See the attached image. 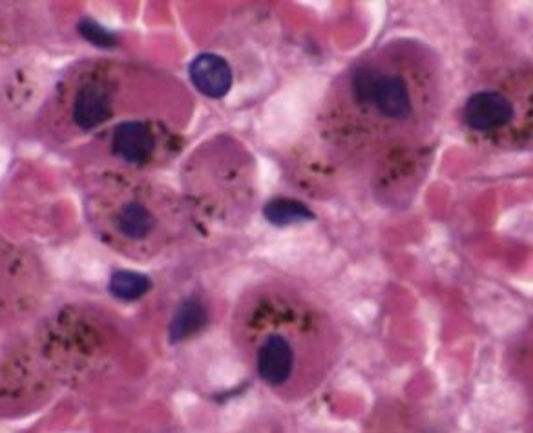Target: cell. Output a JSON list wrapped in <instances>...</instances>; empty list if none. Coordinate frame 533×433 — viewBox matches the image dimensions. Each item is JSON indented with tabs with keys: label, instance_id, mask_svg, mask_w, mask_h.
Wrapping results in <instances>:
<instances>
[{
	"label": "cell",
	"instance_id": "6",
	"mask_svg": "<svg viewBox=\"0 0 533 433\" xmlns=\"http://www.w3.org/2000/svg\"><path fill=\"white\" fill-rule=\"evenodd\" d=\"M156 139L152 128L141 121H126L117 125L112 134V152L132 165H143L152 158Z\"/></svg>",
	"mask_w": 533,
	"mask_h": 433
},
{
	"label": "cell",
	"instance_id": "3",
	"mask_svg": "<svg viewBox=\"0 0 533 433\" xmlns=\"http://www.w3.org/2000/svg\"><path fill=\"white\" fill-rule=\"evenodd\" d=\"M296 351L293 342L283 335L272 333L256 351V370L265 384L280 388L294 375Z\"/></svg>",
	"mask_w": 533,
	"mask_h": 433
},
{
	"label": "cell",
	"instance_id": "5",
	"mask_svg": "<svg viewBox=\"0 0 533 433\" xmlns=\"http://www.w3.org/2000/svg\"><path fill=\"white\" fill-rule=\"evenodd\" d=\"M190 81L199 92L210 99L227 96L232 88V68L216 53H201L190 63Z\"/></svg>",
	"mask_w": 533,
	"mask_h": 433
},
{
	"label": "cell",
	"instance_id": "1",
	"mask_svg": "<svg viewBox=\"0 0 533 433\" xmlns=\"http://www.w3.org/2000/svg\"><path fill=\"white\" fill-rule=\"evenodd\" d=\"M351 97L366 110L393 125L411 121L415 97L408 75L382 64L358 66L351 77Z\"/></svg>",
	"mask_w": 533,
	"mask_h": 433
},
{
	"label": "cell",
	"instance_id": "8",
	"mask_svg": "<svg viewBox=\"0 0 533 433\" xmlns=\"http://www.w3.org/2000/svg\"><path fill=\"white\" fill-rule=\"evenodd\" d=\"M209 322V311L199 298H189L179 306L176 315L172 318V324L168 329L170 342L178 344L187 338L194 337Z\"/></svg>",
	"mask_w": 533,
	"mask_h": 433
},
{
	"label": "cell",
	"instance_id": "4",
	"mask_svg": "<svg viewBox=\"0 0 533 433\" xmlns=\"http://www.w3.org/2000/svg\"><path fill=\"white\" fill-rule=\"evenodd\" d=\"M112 114V92L108 85L101 81H86L77 88L72 103V117L81 130H94L105 125Z\"/></svg>",
	"mask_w": 533,
	"mask_h": 433
},
{
	"label": "cell",
	"instance_id": "2",
	"mask_svg": "<svg viewBox=\"0 0 533 433\" xmlns=\"http://www.w3.org/2000/svg\"><path fill=\"white\" fill-rule=\"evenodd\" d=\"M464 123L475 132H495L508 127L515 117V106L499 90H481L468 97Z\"/></svg>",
	"mask_w": 533,
	"mask_h": 433
},
{
	"label": "cell",
	"instance_id": "9",
	"mask_svg": "<svg viewBox=\"0 0 533 433\" xmlns=\"http://www.w3.org/2000/svg\"><path fill=\"white\" fill-rule=\"evenodd\" d=\"M263 216L274 227H289L314 220V212L305 203L291 198H274L269 201L263 207Z\"/></svg>",
	"mask_w": 533,
	"mask_h": 433
},
{
	"label": "cell",
	"instance_id": "7",
	"mask_svg": "<svg viewBox=\"0 0 533 433\" xmlns=\"http://www.w3.org/2000/svg\"><path fill=\"white\" fill-rule=\"evenodd\" d=\"M112 223L115 231L128 242H147L157 229L156 214L139 198L121 201L112 214Z\"/></svg>",
	"mask_w": 533,
	"mask_h": 433
},
{
	"label": "cell",
	"instance_id": "11",
	"mask_svg": "<svg viewBox=\"0 0 533 433\" xmlns=\"http://www.w3.org/2000/svg\"><path fill=\"white\" fill-rule=\"evenodd\" d=\"M79 33L83 35L84 39L88 43L95 44L97 48H103V50H110L117 46V35L106 30L105 26H101L99 22L92 21V19H83L79 22Z\"/></svg>",
	"mask_w": 533,
	"mask_h": 433
},
{
	"label": "cell",
	"instance_id": "10",
	"mask_svg": "<svg viewBox=\"0 0 533 433\" xmlns=\"http://www.w3.org/2000/svg\"><path fill=\"white\" fill-rule=\"evenodd\" d=\"M150 280L147 276L141 273H134V271H117L110 278L108 289L110 293L117 298V300H125V302H134L139 300L141 296L147 295L150 291Z\"/></svg>",
	"mask_w": 533,
	"mask_h": 433
}]
</instances>
